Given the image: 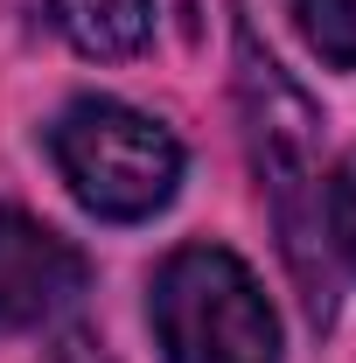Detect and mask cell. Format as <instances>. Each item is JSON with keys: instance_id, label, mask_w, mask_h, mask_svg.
<instances>
[{"instance_id": "cell-1", "label": "cell", "mask_w": 356, "mask_h": 363, "mask_svg": "<svg viewBox=\"0 0 356 363\" xmlns=\"http://www.w3.org/2000/svg\"><path fill=\"white\" fill-rule=\"evenodd\" d=\"M238 98H245L252 154H259V175H266L287 259H294L301 286H308V308L328 315V279L314 272V245H321V119L279 77V63L259 49V35L245 21H238Z\"/></svg>"}, {"instance_id": "cell-2", "label": "cell", "mask_w": 356, "mask_h": 363, "mask_svg": "<svg viewBox=\"0 0 356 363\" xmlns=\"http://www.w3.org/2000/svg\"><path fill=\"white\" fill-rule=\"evenodd\" d=\"M49 154H56V175L70 182V196L105 224H140L168 210L182 182V140L119 98L63 105V119L49 126Z\"/></svg>"}, {"instance_id": "cell-3", "label": "cell", "mask_w": 356, "mask_h": 363, "mask_svg": "<svg viewBox=\"0 0 356 363\" xmlns=\"http://www.w3.org/2000/svg\"><path fill=\"white\" fill-rule=\"evenodd\" d=\"M154 335L168 363H279V315L223 245H182L154 272Z\"/></svg>"}, {"instance_id": "cell-4", "label": "cell", "mask_w": 356, "mask_h": 363, "mask_svg": "<svg viewBox=\"0 0 356 363\" xmlns=\"http://www.w3.org/2000/svg\"><path fill=\"white\" fill-rule=\"evenodd\" d=\"M84 252L28 210H0V335L43 328L84 294Z\"/></svg>"}, {"instance_id": "cell-5", "label": "cell", "mask_w": 356, "mask_h": 363, "mask_svg": "<svg viewBox=\"0 0 356 363\" xmlns=\"http://www.w3.org/2000/svg\"><path fill=\"white\" fill-rule=\"evenodd\" d=\"M49 7H56L63 43L98 63H119L154 35V0H49Z\"/></svg>"}, {"instance_id": "cell-6", "label": "cell", "mask_w": 356, "mask_h": 363, "mask_svg": "<svg viewBox=\"0 0 356 363\" xmlns=\"http://www.w3.org/2000/svg\"><path fill=\"white\" fill-rule=\"evenodd\" d=\"M294 21L328 70H356V0H294Z\"/></svg>"}, {"instance_id": "cell-7", "label": "cell", "mask_w": 356, "mask_h": 363, "mask_svg": "<svg viewBox=\"0 0 356 363\" xmlns=\"http://www.w3.org/2000/svg\"><path fill=\"white\" fill-rule=\"evenodd\" d=\"M321 230H328L335 259L356 272V147L328 168V182H321Z\"/></svg>"}, {"instance_id": "cell-8", "label": "cell", "mask_w": 356, "mask_h": 363, "mask_svg": "<svg viewBox=\"0 0 356 363\" xmlns=\"http://www.w3.org/2000/svg\"><path fill=\"white\" fill-rule=\"evenodd\" d=\"M43 363H105V357H98V342H91V335H63Z\"/></svg>"}]
</instances>
